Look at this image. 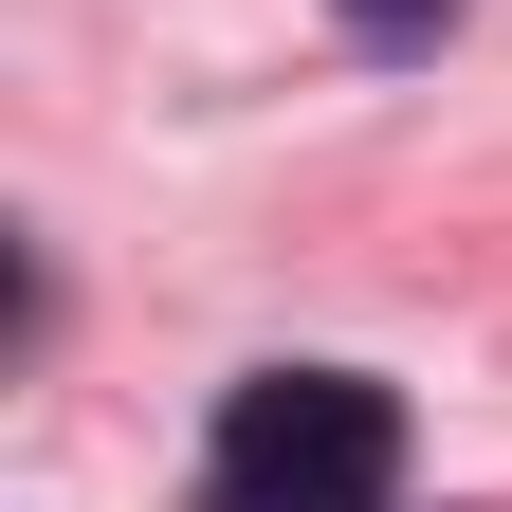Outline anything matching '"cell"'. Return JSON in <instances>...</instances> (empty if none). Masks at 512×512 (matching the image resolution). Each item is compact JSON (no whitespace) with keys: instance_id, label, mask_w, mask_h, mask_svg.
<instances>
[{"instance_id":"obj_1","label":"cell","mask_w":512,"mask_h":512,"mask_svg":"<svg viewBox=\"0 0 512 512\" xmlns=\"http://www.w3.org/2000/svg\"><path fill=\"white\" fill-rule=\"evenodd\" d=\"M220 476H256V494H366V512H384L403 403H384L366 366H256L238 403H220Z\"/></svg>"},{"instance_id":"obj_3","label":"cell","mask_w":512,"mask_h":512,"mask_svg":"<svg viewBox=\"0 0 512 512\" xmlns=\"http://www.w3.org/2000/svg\"><path fill=\"white\" fill-rule=\"evenodd\" d=\"M202 512H366V494H256V476H220Z\"/></svg>"},{"instance_id":"obj_2","label":"cell","mask_w":512,"mask_h":512,"mask_svg":"<svg viewBox=\"0 0 512 512\" xmlns=\"http://www.w3.org/2000/svg\"><path fill=\"white\" fill-rule=\"evenodd\" d=\"M330 19H348V37H384V55H421L439 19H458V0H330Z\"/></svg>"}]
</instances>
